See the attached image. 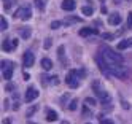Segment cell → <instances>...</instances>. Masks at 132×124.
Instances as JSON below:
<instances>
[{
  "mask_svg": "<svg viewBox=\"0 0 132 124\" xmlns=\"http://www.w3.org/2000/svg\"><path fill=\"white\" fill-rule=\"evenodd\" d=\"M99 54L103 57V61H105L107 64H110V62H121L122 64V61H124L119 53H116L115 49H111V48H108V46H102L99 49Z\"/></svg>",
  "mask_w": 132,
  "mask_h": 124,
  "instance_id": "obj_1",
  "label": "cell"
},
{
  "mask_svg": "<svg viewBox=\"0 0 132 124\" xmlns=\"http://www.w3.org/2000/svg\"><path fill=\"white\" fill-rule=\"evenodd\" d=\"M92 88H94V92H96V95L99 97V100H100L102 105H110L111 103V95L107 91H103V89L99 88V81H94L92 83Z\"/></svg>",
  "mask_w": 132,
  "mask_h": 124,
  "instance_id": "obj_2",
  "label": "cell"
},
{
  "mask_svg": "<svg viewBox=\"0 0 132 124\" xmlns=\"http://www.w3.org/2000/svg\"><path fill=\"white\" fill-rule=\"evenodd\" d=\"M0 67H2L3 78H5V80H11V76H13V70H14V65H13L11 62H8V61H2Z\"/></svg>",
  "mask_w": 132,
  "mask_h": 124,
  "instance_id": "obj_3",
  "label": "cell"
},
{
  "mask_svg": "<svg viewBox=\"0 0 132 124\" xmlns=\"http://www.w3.org/2000/svg\"><path fill=\"white\" fill-rule=\"evenodd\" d=\"M14 16L19 18V19H22V21H29V19L32 18V10H30V6H21L16 11Z\"/></svg>",
  "mask_w": 132,
  "mask_h": 124,
  "instance_id": "obj_4",
  "label": "cell"
},
{
  "mask_svg": "<svg viewBox=\"0 0 132 124\" xmlns=\"http://www.w3.org/2000/svg\"><path fill=\"white\" fill-rule=\"evenodd\" d=\"M78 73H77V70H70V73L67 75V78H65V83H67L70 88H78L80 86V81H78Z\"/></svg>",
  "mask_w": 132,
  "mask_h": 124,
  "instance_id": "obj_5",
  "label": "cell"
},
{
  "mask_svg": "<svg viewBox=\"0 0 132 124\" xmlns=\"http://www.w3.org/2000/svg\"><path fill=\"white\" fill-rule=\"evenodd\" d=\"M34 62H35L34 53H32V51H26L24 56H22V65L26 67V69H30V67L34 65Z\"/></svg>",
  "mask_w": 132,
  "mask_h": 124,
  "instance_id": "obj_6",
  "label": "cell"
},
{
  "mask_svg": "<svg viewBox=\"0 0 132 124\" xmlns=\"http://www.w3.org/2000/svg\"><path fill=\"white\" fill-rule=\"evenodd\" d=\"M2 48H3V51L10 53V51L14 49V48H18V40H16V38H5Z\"/></svg>",
  "mask_w": 132,
  "mask_h": 124,
  "instance_id": "obj_7",
  "label": "cell"
},
{
  "mask_svg": "<svg viewBox=\"0 0 132 124\" xmlns=\"http://www.w3.org/2000/svg\"><path fill=\"white\" fill-rule=\"evenodd\" d=\"M40 95V92L37 91L35 88H29L26 91V95H24V99H26V102H34L37 97H38Z\"/></svg>",
  "mask_w": 132,
  "mask_h": 124,
  "instance_id": "obj_8",
  "label": "cell"
},
{
  "mask_svg": "<svg viewBox=\"0 0 132 124\" xmlns=\"http://www.w3.org/2000/svg\"><path fill=\"white\" fill-rule=\"evenodd\" d=\"M62 10H65V11H73L75 8H77V2L75 0H64V2L61 3Z\"/></svg>",
  "mask_w": 132,
  "mask_h": 124,
  "instance_id": "obj_9",
  "label": "cell"
},
{
  "mask_svg": "<svg viewBox=\"0 0 132 124\" xmlns=\"http://www.w3.org/2000/svg\"><path fill=\"white\" fill-rule=\"evenodd\" d=\"M108 22H110L111 26H118V24L121 22V14H119V13H111L110 18H108Z\"/></svg>",
  "mask_w": 132,
  "mask_h": 124,
  "instance_id": "obj_10",
  "label": "cell"
},
{
  "mask_svg": "<svg viewBox=\"0 0 132 124\" xmlns=\"http://www.w3.org/2000/svg\"><path fill=\"white\" fill-rule=\"evenodd\" d=\"M97 34V29H94V27H84L80 30V35L81 37H88V35H96Z\"/></svg>",
  "mask_w": 132,
  "mask_h": 124,
  "instance_id": "obj_11",
  "label": "cell"
},
{
  "mask_svg": "<svg viewBox=\"0 0 132 124\" xmlns=\"http://www.w3.org/2000/svg\"><path fill=\"white\" fill-rule=\"evenodd\" d=\"M129 46H132V38H129V40H121L116 48H118V51H122V49H126Z\"/></svg>",
  "mask_w": 132,
  "mask_h": 124,
  "instance_id": "obj_12",
  "label": "cell"
},
{
  "mask_svg": "<svg viewBox=\"0 0 132 124\" xmlns=\"http://www.w3.org/2000/svg\"><path fill=\"white\" fill-rule=\"evenodd\" d=\"M46 121H57V113H56L54 110H46Z\"/></svg>",
  "mask_w": 132,
  "mask_h": 124,
  "instance_id": "obj_13",
  "label": "cell"
},
{
  "mask_svg": "<svg viewBox=\"0 0 132 124\" xmlns=\"http://www.w3.org/2000/svg\"><path fill=\"white\" fill-rule=\"evenodd\" d=\"M19 35H21L22 38H26V40H27V38H29V37L32 35V30H30L29 27H19Z\"/></svg>",
  "mask_w": 132,
  "mask_h": 124,
  "instance_id": "obj_14",
  "label": "cell"
},
{
  "mask_svg": "<svg viewBox=\"0 0 132 124\" xmlns=\"http://www.w3.org/2000/svg\"><path fill=\"white\" fill-rule=\"evenodd\" d=\"M42 67L45 70H51L53 69V62L48 59V57H45V59H42Z\"/></svg>",
  "mask_w": 132,
  "mask_h": 124,
  "instance_id": "obj_15",
  "label": "cell"
},
{
  "mask_svg": "<svg viewBox=\"0 0 132 124\" xmlns=\"http://www.w3.org/2000/svg\"><path fill=\"white\" fill-rule=\"evenodd\" d=\"M80 21H81L80 18H75V16H69L67 19H64L62 22H64L65 26H69V24H75V22H80Z\"/></svg>",
  "mask_w": 132,
  "mask_h": 124,
  "instance_id": "obj_16",
  "label": "cell"
},
{
  "mask_svg": "<svg viewBox=\"0 0 132 124\" xmlns=\"http://www.w3.org/2000/svg\"><path fill=\"white\" fill-rule=\"evenodd\" d=\"M97 105V102H96V99H91V97H88L86 100H84V107H96Z\"/></svg>",
  "mask_w": 132,
  "mask_h": 124,
  "instance_id": "obj_17",
  "label": "cell"
},
{
  "mask_svg": "<svg viewBox=\"0 0 132 124\" xmlns=\"http://www.w3.org/2000/svg\"><path fill=\"white\" fill-rule=\"evenodd\" d=\"M81 11H83V14L91 16V14L94 13V8H92V6H83V10H81Z\"/></svg>",
  "mask_w": 132,
  "mask_h": 124,
  "instance_id": "obj_18",
  "label": "cell"
},
{
  "mask_svg": "<svg viewBox=\"0 0 132 124\" xmlns=\"http://www.w3.org/2000/svg\"><path fill=\"white\" fill-rule=\"evenodd\" d=\"M0 29H2V30H6L8 29V22H6L5 18H0Z\"/></svg>",
  "mask_w": 132,
  "mask_h": 124,
  "instance_id": "obj_19",
  "label": "cell"
},
{
  "mask_svg": "<svg viewBox=\"0 0 132 124\" xmlns=\"http://www.w3.org/2000/svg\"><path fill=\"white\" fill-rule=\"evenodd\" d=\"M35 2V6L38 10H45V0H34Z\"/></svg>",
  "mask_w": 132,
  "mask_h": 124,
  "instance_id": "obj_20",
  "label": "cell"
},
{
  "mask_svg": "<svg viewBox=\"0 0 132 124\" xmlns=\"http://www.w3.org/2000/svg\"><path fill=\"white\" fill-rule=\"evenodd\" d=\"M57 56H59V59H61V62L65 65V62H64V46H59V49H57Z\"/></svg>",
  "mask_w": 132,
  "mask_h": 124,
  "instance_id": "obj_21",
  "label": "cell"
},
{
  "mask_svg": "<svg viewBox=\"0 0 132 124\" xmlns=\"http://www.w3.org/2000/svg\"><path fill=\"white\" fill-rule=\"evenodd\" d=\"M62 24H64L62 21H53V22H51V29H53V30H56V29H59Z\"/></svg>",
  "mask_w": 132,
  "mask_h": 124,
  "instance_id": "obj_22",
  "label": "cell"
},
{
  "mask_svg": "<svg viewBox=\"0 0 132 124\" xmlns=\"http://www.w3.org/2000/svg\"><path fill=\"white\" fill-rule=\"evenodd\" d=\"M37 110H38V105H34V107H30L29 110H27V116H32V114H34Z\"/></svg>",
  "mask_w": 132,
  "mask_h": 124,
  "instance_id": "obj_23",
  "label": "cell"
},
{
  "mask_svg": "<svg viewBox=\"0 0 132 124\" xmlns=\"http://www.w3.org/2000/svg\"><path fill=\"white\" fill-rule=\"evenodd\" d=\"M13 89H14V84H13V83H6V86H5V91H6V92H11Z\"/></svg>",
  "mask_w": 132,
  "mask_h": 124,
  "instance_id": "obj_24",
  "label": "cell"
},
{
  "mask_svg": "<svg viewBox=\"0 0 132 124\" xmlns=\"http://www.w3.org/2000/svg\"><path fill=\"white\" fill-rule=\"evenodd\" d=\"M127 27H129V29H132V11L127 14Z\"/></svg>",
  "mask_w": 132,
  "mask_h": 124,
  "instance_id": "obj_25",
  "label": "cell"
},
{
  "mask_svg": "<svg viewBox=\"0 0 132 124\" xmlns=\"http://www.w3.org/2000/svg\"><path fill=\"white\" fill-rule=\"evenodd\" d=\"M77 103H78V100H73V102L69 105V108H70L72 111H73V110H77Z\"/></svg>",
  "mask_w": 132,
  "mask_h": 124,
  "instance_id": "obj_26",
  "label": "cell"
},
{
  "mask_svg": "<svg viewBox=\"0 0 132 124\" xmlns=\"http://www.w3.org/2000/svg\"><path fill=\"white\" fill-rule=\"evenodd\" d=\"M43 46L46 48V49H48V48L51 46V38H46V40H45V43H43Z\"/></svg>",
  "mask_w": 132,
  "mask_h": 124,
  "instance_id": "obj_27",
  "label": "cell"
},
{
  "mask_svg": "<svg viewBox=\"0 0 132 124\" xmlns=\"http://www.w3.org/2000/svg\"><path fill=\"white\" fill-rule=\"evenodd\" d=\"M102 38H105V40H111L113 35L111 34H102Z\"/></svg>",
  "mask_w": 132,
  "mask_h": 124,
  "instance_id": "obj_28",
  "label": "cell"
},
{
  "mask_svg": "<svg viewBox=\"0 0 132 124\" xmlns=\"http://www.w3.org/2000/svg\"><path fill=\"white\" fill-rule=\"evenodd\" d=\"M50 81H51V84H57V83H59L57 76H51V80H50Z\"/></svg>",
  "mask_w": 132,
  "mask_h": 124,
  "instance_id": "obj_29",
  "label": "cell"
},
{
  "mask_svg": "<svg viewBox=\"0 0 132 124\" xmlns=\"http://www.w3.org/2000/svg\"><path fill=\"white\" fill-rule=\"evenodd\" d=\"M100 124H115V122H113L111 119H102V121H100Z\"/></svg>",
  "mask_w": 132,
  "mask_h": 124,
  "instance_id": "obj_30",
  "label": "cell"
},
{
  "mask_svg": "<svg viewBox=\"0 0 132 124\" xmlns=\"http://www.w3.org/2000/svg\"><path fill=\"white\" fill-rule=\"evenodd\" d=\"M29 78H30V75H29V73H24V80L27 81V80H29Z\"/></svg>",
  "mask_w": 132,
  "mask_h": 124,
  "instance_id": "obj_31",
  "label": "cell"
},
{
  "mask_svg": "<svg viewBox=\"0 0 132 124\" xmlns=\"http://www.w3.org/2000/svg\"><path fill=\"white\" fill-rule=\"evenodd\" d=\"M61 124H70V122H69V121H62Z\"/></svg>",
  "mask_w": 132,
  "mask_h": 124,
  "instance_id": "obj_32",
  "label": "cell"
},
{
  "mask_svg": "<svg viewBox=\"0 0 132 124\" xmlns=\"http://www.w3.org/2000/svg\"><path fill=\"white\" fill-rule=\"evenodd\" d=\"M29 124H35V122H29Z\"/></svg>",
  "mask_w": 132,
  "mask_h": 124,
  "instance_id": "obj_33",
  "label": "cell"
}]
</instances>
